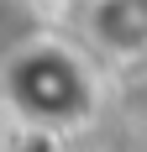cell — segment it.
<instances>
[{
	"label": "cell",
	"mask_w": 147,
	"mask_h": 152,
	"mask_svg": "<svg viewBox=\"0 0 147 152\" xmlns=\"http://www.w3.org/2000/svg\"><path fill=\"white\" fill-rule=\"evenodd\" d=\"M95 31L116 53H147V0H100Z\"/></svg>",
	"instance_id": "2"
},
{
	"label": "cell",
	"mask_w": 147,
	"mask_h": 152,
	"mask_svg": "<svg viewBox=\"0 0 147 152\" xmlns=\"http://www.w3.org/2000/svg\"><path fill=\"white\" fill-rule=\"evenodd\" d=\"M5 105L32 131L68 137L95 115L100 84L79 47L58 42V37H37L5 58Z\"/></svg>",
	"instance_id": "1"
}]
</instances>
